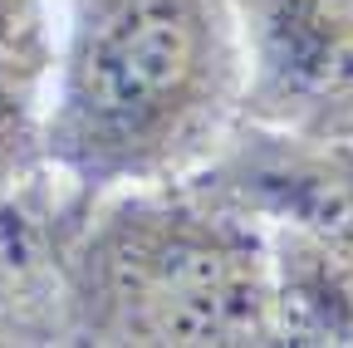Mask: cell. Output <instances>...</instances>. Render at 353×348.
<instances>
[{
  "label": "cell",
  "mask_w": 353,
  "mask_h": 348,
  "mask_svg": "<svg viewBox=\"0 0 353 348\" xmlns=\"http://www.w3.org/2000/svg\"><path fill=\"white\" fill-rule=\"evenodd\" d=\"M201 182L250 206L270 226H294L353 250V138H290L241 123Z\"/></svg>",
  "instance_id": "cell-4"
},
{
  "label": "cell",
  "mask_w": 353,
  "mask_h": 348,
  "mask_svg": "<svg viewBox=\"0 0 353 348\" xmlns=\"http://www.w3.org/2000/svg\"><path fill=\"white\" fill-rule=\"evenodd\" d=\"M79 196L54 167L0 196V343H64L54 250Z\"/></svg>",
  "instance_id": "cell-5"
},
{
  "label": "cell",
  "mask_w": 353,
  "mask_h": 348,
  "mask_svg": "<svg viewBox=\"0 0 353 348\" xmlns=\"http://www.w3.org/2000/svg\"><path fill=\"white\" fill-rule=\"evenodd\" d=\"M54 289L64 343H280L275 226L201 177L83 192L54 250Z\"/></svg>",
  "instance_id": "cell-2"
},
{
  "label": "cell",
  "mask_w": 353,
  "mask_h": 348,
  "mask_svg": "<svg viewBox=\"0 0 353 348\" xmlns=\"http://www.w3.org/2000/svg\"><path fill=\"white\" fill-rule=\"evenodd\" d=\"M54 0H0V196L50 172Z\"/></svg>",
  "instance_id": "cell-6"
},
{
  "label": "cell",
  "mask_w": 353,
  "mask_h": 348,
  "mask_svg": "<svg viewBox=\"0 0 353 348\" xmlns=\"http://www.w3.org/2000/svg\"><path fill=\"white\" fill-rule=\"evenodd\" d=\"M245 54V123L353 138V0H231Z\"/></svg>",
  "instance_id": "cell-3"
},
{
  "label": "cell",
  "mask_w": 353,
  "mask_h": 348,
  "mask_svg": "<svg viewBox=\"0 0 353 348\" xmlns=\"http://www.w3.org/2000/svg\"><path fill=\"white\" fill-rule=\"evenodd\" d=\"M275 324L280 343L353 348V250L275 226Z\"/></svg>",
  "instance_id": "cell-7"
},
{
  "label": "cell",
  "mask_w": 353,
  "mask_h": 348,
  "mask_svg": "<svg viewBox=\"0 0 353 348\" xmlns=\"http://www.w3.org/2000/svg\"><path fill=\"white\" fill-rule=\"evenodd\" d=\"M241 123L231 0H54L50 167L79 192L196 177Z\"/></svg>",
  "instance_id": "cell-1"
}]
</instances>
